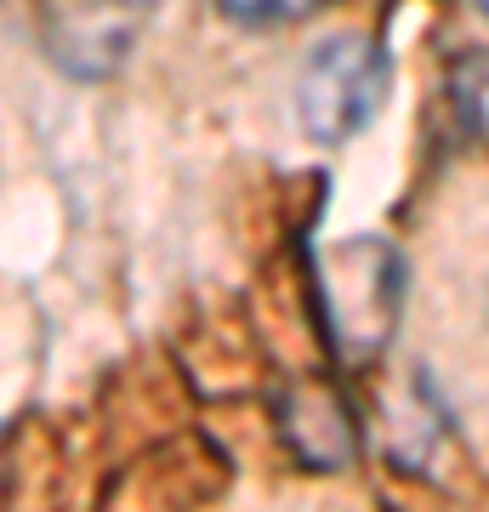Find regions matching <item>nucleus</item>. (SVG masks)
Here are the masks:
<instances>
[{
	"label": "nucleus",
	"instance_id": "obj_3",
	"mask_svg": "<svg viewBox=\"0 0 489 512\" xmlns=\"http://www.w3.org/2000/svg\"><path fill=\"white\" fill-rule=\"evenodd\" d=\"M154 12V0H52L46 52L74 80H109L131 57V40Z\"/></svg>",
	"mask_w": 489,
	"mask_h": 512
},
{
	"label": "nucleus",
	"instance_id": "obj_2",
	"mask_svg": "<svg viewBox=\"0 0 489 512\" xmlns=\"http://www.w3.org/2000/svg\"><path fill=\"white\" fill-rule=\"evenodd\" d=\"M387 97V57L370 35L319 40L296 74V120L313 143H347L376 120Z\"/></svg>",
	"mask_w": 489,
	"mask_h": 512
},
{
	"label": "nucleus",
	"instance_id": "obj_5",
	"mask_svg": "<svg viewBox=\"0 0 489 512\" xmlns=\"http://www.w3.org/2000/svg\"><path fill=\"white\" fill-rule=\"evenodd\" d=\"M325 0H222V12L239 23H296L308 18V12H319Z\"/></svg>",
	"mask_w": 489,
	"mask_h": 512
},
{
	"label": "nucleus",
	"instance_id": "obj_4",
	"mask_svg": "<svg viewBox=\"0 0 489 512\" xmlns=\"http://www.w3.org/2000/svg\"><path fill=\"white\" fill-rule=\"evenodd\" d=\"M279 427H285V444L296 450L302 467H319V473H336L353 461V416L336 387L325 382H290L285 399H279Z\"/></svg>",
	"mask_w": 489,
	"mask_h": 512
},
{
	"label": "nucleus",
	"instance_id": "obj_1",
	"mask_svg": "<svg viewBox=\"0 0 489 512\" xmlns=\"http://www.w3.org/2000/svg\"><path fill=\"white\" fill-rule=\"evenodd\" d=\"M319 302H325L336 359H347V365L376 359L393 342L404 308V256L387 239H347L319 262Z\"/></svg>",
	"mask_w": 489,
	"mask_h": 512
}]
</instances>
